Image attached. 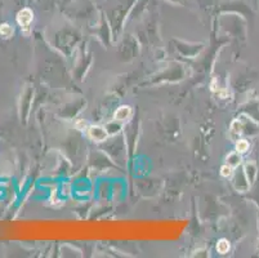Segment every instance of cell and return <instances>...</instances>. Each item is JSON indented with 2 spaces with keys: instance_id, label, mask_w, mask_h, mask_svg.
<instances>
[{
  "instance_id": "7",
  "label": "cell",
  "mask_w": 259,
  "mask_h": 258,
  "mask_svg": "<svg viewBox=\"0 0 259 258\" xmlns=\"http://www.w3.org/2000/svg\"><path fill=\"white\" fill-rule=\"evenodd\" d=\"M222 172H221V173H222V176L223 177H228L231 174V167L230 165H223L222 167Z\"/></svg>"
},
{
  "instance_id": "2",
  "label": "cell",
  "mask_w": 259,
  "mask_h": 258,
  "mask_svg": "<svg viewBox=\"0 0 259 258\" xmlns=\"http://www.w3.org/2000/svg\"><path fill=\"white\" fill-rule=\"evenodd\" d=\"M89 136L96 141H103L106 138V131L101 127H92L89 129Z\"/></svg>"
},
{
  "instance_id": "6",
  "label": "cell",
  "mask_w": 259,
  "mask_h": 258,
  "mask_svg": "<svg viewBox=\"0 0 259 258\" xmlns=\"http://www.w3.org/2000/svg\"><path fill=\"white\" fill-rule=\"evenodd\" d=\"M236 148H237V151H240V153H245V151L249 149V145H248V142L245 141V139H242V141L237 142Z\"/></svg>"
},
{
  "instance_id": "1",
  "label": "cell",
  "mask_w": 259,
  "mask_h": 258,
  "mask_svg": "<svg viewBox=\"0 0 259 258\" xmlns=\"http://www.w3.org/2000/svg\"><path fill=\"white\" fill-rule=\"evenodd\" d=\"M32 18H34V14H32V12L30 11L29 8L22 9V11L18 12L17 14V22L20 23L21 27L25 28V30H27V28L30 27V23H31Z\"/></svg>"
},
{
  "instance_id": "4",
  "label": "cell",
  "mask_w": 259,
  "mask_h": 258,
  "mask_svg": "<svg viewBox=\"0 0 259 258\" xmlns=\"http://www.w3.org/2000/svg\"><path fill=\"white\" fill-rule=\"evenodd\" d=\"M0 34L4 38H11L13 35V28L8 23H3V25L0 26Z\"/></svg>"
},
{
  "instance_id": "3",
  "label": "cell",
  "mask_w": 259,
  "mask_h": 258,
  "mask_svg": "<svg viewBox=\"0 0 259 258\" xmlns=\"http://www.w3.org/2000/svg\"><path fill=\"white\" fill-rule=\"evenodd\" d=\"M132 114V110L129 106H121L120 108H117L116 114H115V118H116V120H120V122H122V120H126L129 117H131Z\"/></svg>"
},
{
  "instance_id": "5",
  "label": "cell",
  "mask_w": 259,
  "mask_h": 258,
  "mask_svg": "<svg viewBox=\"0 0 259 258\" xmlns=\"http://www.w3.org/2000/svg\"><path fill=\"white\" fill-rule=\"evenodd\" d=\"M217 249H218V252L220 253H227L228 249H230V244H228L227 240H221L220 243H218V245H217Z\"/></svg>"
}]
</instances>
